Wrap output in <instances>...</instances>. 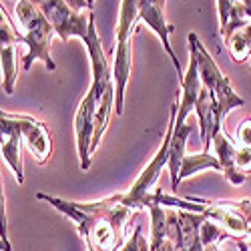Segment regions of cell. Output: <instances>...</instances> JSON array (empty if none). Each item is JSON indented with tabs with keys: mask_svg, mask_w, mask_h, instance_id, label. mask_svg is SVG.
Here are the masks:
<instances>
[{
	"mask_svg": "<svg viewBox=\"0 0 251 251\" xmlns=\"http://www.w3.org/2000/svg\"><path fill=\"white\" fill-rule=\"evenodd\" d=\"M229 54L235 62H249L251 65V25L239 28L231 38L225 40Z\"/></svg>",
	"mask_w": 251,
	"mask_h": 251,
	"instance_id": "cell-21",
	"label": "cell"
},
{
	"mask_svg": "<svg viewBox=\"0 0 251 251\" xmlns=\"http://www.w3.org/2000/svg\"><path fill=\"white\" fill-rule=\"evenodd\" d=\"M203 215L207 219H211L215 223H219L225 231L233 237V241L243 239L249 235V223L241 217L237 203L233 201H215V203H209V207L203 211Z\"/></svg>",
	"mask_w": 251,
	"mask_h": 251,
	"instance_id": "cell-13",
	"label": "cell"
},
{
	"mask_svg": "<svg viewBox=\"0 0 251 251\" xmlns=\"http://www.w3.org/2000/svg\"><path fill=\"white\" fill-rule=\"evenodd\" d=\"M2 14V23H0V62H2V91L4 95H12L14 93V82H16V52H14V45L20 43V32L14 28L12 20L8 16V12L4 10V6L0 8Z\"/></svg>",
	"mask_w": 251,
	"mask_h": 251,
	"instance_id": "cell-11",
	"label": "cell"
},
{
	"mask_svg": "<svg viewBox=\"0 0 251 251\" xmlns=\"http://www.w3.org/2000/svg\"><path fill=\"white\" fill-rule=\"evenodd\" d=\"M139 25V2L125 0L121 2L119 26H117V45L113 50V82H115V111L117 117L123 115L125 107V87L131 76L133 67V43L131 36Z\"/></svg>",
	"mask_w": 251,
	"mask_h": 251,
	"instance_id": "cell-3",
	"label": "cell"
},
{
	"mask_svg": "<svg viewBox=\"0 0 251 251\" xmlns=\"http://www.w3.org/2000/svg\"><path fill=\"white\" fill-rule=\"evenodd\" d=\"M205 251H219L215 245H209V247H205Z\"/></svg>",
	"mask_w": 251,
	"mask_h": 251,
	"instance_id": "cell-31",
	"label": "cell"
},
{
	"mask_svg": "<svg viewBox=\"0 0 251 251\" xmlns=\"http://www.w3.org/2000/svg\"><path fill=\"white\" fill-rule=\"evenodd\" d=\"M0 223H2V251H12V245L8 241V219H6L4 195H2V201H0Z\"/></svg>",
	"mask_w": 251,
	"mask_h": 251,
	"instance_id": "cell-27",
	"label": "cell"
},
{
	"mask_svg": "<svg viewBox=\"0 0 251 251\" xmlns=\"http://www.w3.org/2000/svg\"><path fill=\"white\" fill-rule=\"evenodd\" d=\"M20 145H23V139H20L18 133H4L2 135V159L6 161L8 169L14 173L16 183L23 185L25 183V167H23V153H20Z\"/></svg>",
	"mask_w": 251,
	"mask_h": 251,
	"instance_id": "cell-19",
	"label": "cell"
},
{
	"mask_svg": "<svg viewBox=\"0 0 251 251\" xmlns=\"http://www.w3.org/2000/svg\"><path fill=\"white\" fill-rule=\"evenodd\" d=\"M235 243H237V249H239V251H249V245L245 243V239H237Z\"/></svg>",
	"mask_w": 251,
	"mask_h": 251,
	"instance_id": "cell-30",
	"label": "cell"
},
{
	"mask_svg": "<svg viewBox=\"0 0 251 251\" xmlns=\"http://www.w3.org/2000/svg\"><path fill=\"white\" fill-rule=\"evenodd\" d=\"M151 251H177V247H175V243H173L171 239H165V241H161L159 245L151 247Z\"/></svg>",
	"mask_w": 251,
	"mask_h": 251,
	"instance_id": "cell-28",
	"label": "cell"
},
{
	"mask_svg": "<svg viewBox=\"0 0 251 251\" xmlns=\"http://www.w3.org/2000/svg\"><path fill=\"white\" fill-rule=\"evenodd\" d=\"M197 125H183V127H177L173 129V137H171V151H169V173H171V187L173 191L179 189V173H181V165H183V159L187 157L185 155V147H187V139L189 135L195 131Z\"/></svg>",
	"mask_w": 251,
	"mask_h": 251,
	"instance_id": "cell-17",
	"label": "cell"
},
{
	"mask_svg": "<svg viewBox=\"0 0 251 251\" xmlns=\"http://www.w3.org/2000/svg\"><path fill=\"white\" fill-rule=\"evenodd\" d=\"M217 12H219V34L223 40H229L239 28L251 25L245 18L241 10V2H233V0H219L217 2Z\"/></svg>",
	"mask_w": 251,
	"mask_h": 251,
	"instance_id": "cell-18",
	"label": "cell"
},
{
	"mask_svg": "<svg viewBox=\"0 0 251 251\" xmlns=\"http://www.w3.org/2000/svg\"><path fill=\"white\" fill-rule=\"evenodd\" d=\"M0 131L4 133H18L26 149L38 163H47L52 153V139L49 133V127L45 123L36 121L30 115H12L2 111L0 119Z\"/></svg>",
	"mask_w": 251,
	"mask_h": 251,
	"instance_id": "cell-5",
	"label": "cell"
},
{
	"mask_svg": "<svg viewBox=\"0 0 251 251\" xmlns=\"http://www.w3.org/2000/svg\"><path fill=\"white\" fill-rule=\"evenodd\" d=\"M189 50H191L189 56L195 58V62H197V71H199L203 87L209 93H215V89L221 85L227 76L221 73V69L217 67V62L213 60L211 54L207 52V49L203 47V43L199 40V36L195 32H189Z\"/></svg>",
	"mask_w": 251,
	"mask_h": 251,
	"instance_id": "cell-14",
	"label": "cell"
},
{
	"mask_svg": "<svg viewBox=\"0 0 251 251\" xmlns=\"http://www.w3.org/2000/svg\"><path fill=\"white\" fill-rule=\"evenodd\" d=\"M95 117H97V95L93 89L82 97L78 111L75 117V139H76V153L82 171L91 169V155H93V139H95Z\"/></svg>",
	"mask_w": 251,
	"mask_h": 251,
	"instance_id": "cell-8",
	"label": "cell"
},
{
	"mask_svg": "<svg viewBox=\"0 0 251 251\" xmlns=\"http://www.w3.org/2000/svg\"><path fill=\"white\" fill-rule=\"evenodd\" d=\"M139 23L147 25L151 30L157 32L161 45H163V49H165V52L169 54V58H171V62H173V67H175V73H177L179 80L183 82L185 73H183V69H181V62H179L177 54L173 52L171 40H169V36H171V32L175 30V26L169 25V23L165 20V2H163V0H155V2H149V0H139Z\"/></svg>",
	"mask_w": 251,
	"mask_h": 251,
	"instance_id": "cell-9",
	"label": "cell"
},
{
	"mask_svg": "<svg viewBox=\"0 0 251 251\" xmlns=\"http://www.w3.org/2000/svg\"><path fill=\"white\" fill-rule=\"evenodd\" d=\"M235 143L243 145V147H251V117H247L245 121L239 123L237 135H235Z\"/></svg>",
	"mask_w": 251,
	"mask_h": 251,
	"instance_id": "cell-26",
	"label": "cell"
},
{
	"mask_svg": "<svg viewBox=\"0 0 251 251\" xmlns=\"http://www.w3.org/2000/svg\"><path fill=\"white\" fill-rule=\"evenodd\" d=\"M177 111H179V100L175 97V100L171 102V117H169V125H167V133H165V139H163V145L161 149L157 151V155L153 157V161L147 165L137 181L133 183V187L127 191V193H115L111 195V199L119 205H125L133 209V211H139L143 209V201L147 195H151V189L157 187V179L163 171L165 165H169V151H171V137H173V129H175V121H177Z\"/></svg>",
	"mask_w": 251,
	"mask_h": 251,
	"instance_id": "cell-4",
	"label": "cell"
},
{
	"mask_svg": "<svg viewBox=\"0 0 251 251\" xmlns=\"http://www.w3.org/2000/svg\"><path fill=\"white\" fill-rule=\"evenodd\" d=\"M14 10H16V18L20 26L25 28V34H20V43H25L28 47V52L23 56V71H30L34 60H43L47 71L54 73L56 62L50 56V40L56 32L49 23V18L40 10V6H36L34 2H28V0L16 2Z\"/></svg>",
	"mask_w": 251,
	"mask_h": 251,
	"instance_id": "cell-2",
	"label": "cell"
},
{
	"mask_svg": "<svg viewBox=\"0 0 251 251\" xmlns=\"http://www.w3.org/2000/svg\"><path fill=\"white\" fill-rule=\"evenodd\" d=\"M247 239H249V241H251V229H249V235H247Z\"/></svg>",
	"mask_w": 251,
	"mask_h": 251,
	"instance_id": "cell-32",
	"label": "cell"
},
{
	"mask_svg": "<svg viewBox=\"0 0 251 251\" xmlns=\"http://www.w3.org/2000/svg\"><path fill=\"white\" fill-rule=\"evenodd\" d=\"M213 151H215V157L219 159L221 167H223V175L225 179L239 187L243 185L245 177L237 171V167H235V153H237V143L233 139H229L225 133H219L215 139H213Z\"/></svg>",
	"mask_w": 251,
	"mask_h": 251,
	"instance_id": "cell-16",
	"label": "cell"
},
{
	"mask_svg": "<svg viewBox=\"0 0 251 251\" xmlns=\"http://www.w3.org/2000/svg\"><path fill=\"white\" fill-rule=\"evenodd\" d=\"M223 239H233V237L229 235L219 223H215L211 219H205L203 225H201V241H203V245L209 247V245H215V243H219Z\"/></svg>",
	"mask_w": 251,
	"mask_h": 251,
	"instance_id": "cell-23",
	"label": "cell"
},
{
	"mask_svg": "<svg viewBox=\"0 0 251 251\" xmlns=\"http://www.w3.org/2000/svg\"><path fill=\"white\" fill-rule=\"evenodd\" d=\"M241 10H243L245 18L251 23V0H241Z\"/></svg>",
	"mask_w": 251,
	"mask_h": 251,
	"instance_id": "cell-29",
	"label": "cell"
},
{
	"mask_svg": "<svg viewBox=\"0 0 251 251\" xmlns=\"http://www.w3.org/2000/svg\"><path fill=\"white\" fill-rule=\"evenodd\" d=\"M219 171L223 173V167L219 163V159L211 153H199V155H187L183 159V165H181V173H179V181L191 177L195 173H201V171Z\"/></svg>",
	"mask_w": 251,
	"mask_h": 251,
	"instance_id": "cell-20",
	"label": "cell"
},
{
	"mask_svg": "<svg viewBox=\"0 0 251 251\" xmlns=\"http://www.w3.org/2000/svg\"><path fill=\"white\" fill-rule=\"evenodd\" d=\"M85 47L89 50V58H91V67H93V82H91V89L95 91L97 95V100L104 95L113 82V71L109 67V60H107V54L102 50V45H100V38L97 34V28H95V14L91 16V26H89V36L85 40Z\"/></svg>",
	"mask_w": 251,
	"mask_h": 251,
	"instance_id": "cell-12",
	"label": "cell"
},
{
	"mask_svg": "<svg viewBox=\"0 0 251 251\" xmlns=\"http://www.w3.org/2000/svg\"><path fill=\"white\" fill-rule=\"evenodd\" d=\"M121 251H151V241L145 239V235H143V227H141V225L135 227L133 235L129 237L127 243L123 245Z\"/></svg>",
	"mask_w": 251,
	"mask_h": 251,
	"instance_id": "cell-24",
	"label": "cell"
},
{
	"mask_svg": "<svg viewBox=\"0 0 251 251\" xmlns=\"http://www.w3.org/2000/svg\"><path fill=\"white\" fill-rule=\"evenodd\" d=\"M205 219L203 213L167 209V237L175 243L177 251H205L201 241V225Z\"/></svg>",
	"mask_w": 251,
	"mask_h": 251,
	"instance_id": "cell-7",
	"label": "cell"
},
{
	"mask_svg": "<svg viewBox=\"0 0 251 251\" xmlns=\"http://www.w3.org/2000/svg\"><path fill=\"white\" fill-rule=\"evenodd\" d=\"M181 89H183V97L179 100V111H177V121H175L177 127L187 125L185 121L195 111L197 99H199L201 89H203V82H201V76H199V71H197V62L191 56H189V69L185 71V78L181 82Z\"/></svg>",
	"mask_w": 251,
	"mask_h": 251,
	"instance_id": "cell-15",
	"label": "cell"
},
{
	"mask_svg": "<svg viewBox=\"0 0 251 251\" xmlns=\"http://www.w3.org/2000/svg\"><path fill=\"white\" fill-rule=\"evenodd\" d=\"M235 167H237V171H239L243 177L251 173V147H243V145H237Z\"/></svg>",
	"mask_w": 251,
	"mask_h": 251,
	"instance_id": "cell-25",
	"label": "cell"
},
{
	"mask_svg": "<svg viewBox=\"0 0 251 251\" xmlns=\"http://www.w3.org/2000/svg\"><path fill=\"white\" fill-rule=\"evenodd\" d=\"M211 93H209L205 87L201 89V95L197 99V104H195V111H197V123H199V135L205 143L207 139V121H209V113H211Z\"/></svg>",
	"mask_w": 251,
	"mask_h": 251,
	"instance_id": "cell-22",
	"label": "cell"
},
{
	"mask_svg": "<svg viewBox=\"0 0 251 251\" xmlns=\"http://www.w3.org/2000/svg\"><path fill=\"white\" fill-rule=\"evenodd\" d=\"M211 99H213V102H211V113H209V121H207V139L203 143L205 153H209V149H211V145H213V139L221 133V125H223L225 115H229L233 109L245 104V100L233 91L229 76L215 89V93H211Z\"/></svg>",
	"mask_w": 251,
	"mask_h": 251,
	"instance_id": "cell-10",
	"label": "cell"
},
{
	"mask_svg": "<svg viewBox=\"0 0 251 251\" xmlns=\"http://www.w3.org/2000/svg\"><path fill=\"white\" fill-rule=\"evenodd\" d=\"M38 6L45 12V16L49 18V23L52 25L56 36L62 40V43H69L73 36L80 38L82 43L87 40L93 10L75 12L69 6V2H62V0H49V2H40Z\"/></svg>",
	"mask_w": 251,
	"mask_h": 251,
	"instance_id": "cell-6",
	"label": "cell"
},
{
	"mask_svg": "<svg viewBox=\"0 0 251 251\" xmlns=\"http://www.w3.org/2000/svg\"><path fill=\"white\" fill-rule=\"evenodd\" d=\"M38 201H45L65 213L78 225V233L85 239L89 251H121L123 249V227L135 215L133 209L115 203L104 197L95 203H76L47 193H36Z\"/></svg>",
	"mask_w": 251,
	"mask_h": 251,
	"instance_id": "cell-1",
	"label": "cell"
}]
</instances>
